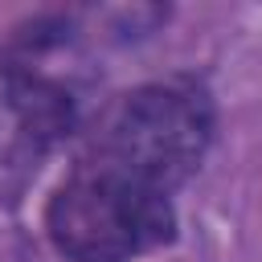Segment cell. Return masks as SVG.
<instances>
[{"label": "cell", "mask_w": 262, "mask_h": 262, "mask_svg": "<svg viewBox=\"0 0 262 262\" xmlns=\"http://www.w3.org/2000/svg\"><path fill=\"white\" fill-rule=\"evenodd\" d=\"M213 139L209 98L184 82L139 86L102 115L94 160L168 192L196 172Z\"/></svg>", "instance_id": "cell-2"}, {"label": "cell", "mask_w": 262, "mask_h": 262, "mask_svg": "<svg viewBox=\"0 0 262 262\" xmlns=\"http://www.w3.org/2000/svg\"><path fill=\"white\" fill-rule=\"evenodd\" d=\"M74 127L70 94L16 57H0V164L20 168L53 151Z\"/></svg>", "instance_id": "cell-3"}, {"label": "cell", "mask_w": 262, "mask_h": 262, "mask_svg": "<svg viewBox=\"0 0 262 262\" xmlns=\"http://www.w3.org/2000/svg\"><path fill=\"white\" fill-rule=\"evenodd\" d=\"M45 229L70 262H131L160 250L172 229L168 192L102 164H78L45 209Z\"/></svg>", "instance_id": "cell-1"}]
</instances>
